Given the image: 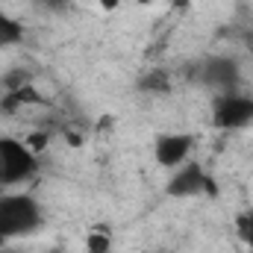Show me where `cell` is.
Returning a JSON list of instances; mask_svg holds the SVG:
<instances>
[{"instance_id": "6da1fadb", "label": "cell", "mask_w": 253, "mask_h": 253, "mask_svg": "<svg viewBox=\"0 0 253 253\" xmlns=\"http://www.w3.org/2000/svg\"><path fill=\"white\" fill-rule=\"evenodd\" d=\"M42 224V206L30 194H0V248L30 236Z\"/></svg>"}, {"instance_id": "7a4b0ae2", "label": "cell", "mask_w": 253, "mask_h": 253, "mask_svg": "<svg viewBox=\"0 0 253 253\" xmlns=\"http://www.w3.org/2000/svg\"><path fill=\"white\" fill-rule=\"evenodd\" d=\"M36 153L15 135H0V186L24 183L36 174Z\"/></svg>"}, {"instance_id": "3957f363", "label": "cell", "mask_w": 253, "mask_h": 253, "mask_svg": "<svg viewBox=\"0 0 253 253\" xmlns=\"http://www.w3.org/2000/svg\"><path fill=\"white\" fill-rule=\"evenodd\" d=\"M212 124L221 129H239L253 124V97L248 94H221L212 103Z\"/></svg>"}, {"instance_id": "277c9868", "label": "cell", "mask_w": 253, "mask_h": 253, "mask_svg": "<svg viewBox=\"0 0 253 253\" xmlns=\"http://www.w3.org/2000/svg\"><path fill=\"white\" fill-rule=\"evenodd\" d=\"M194 147V135L191 132H162L153 141V159L159 168L177 171L180 165H186Z\"/></svg>"}, {"instance_id": "5b68a950", "label": "cell", "mask_w": 253, "mask_h": 253, "mask_svg": "<svg viewBox=\"0 0 253 253\" xmlns=\"http://www.w3.org/2000/svg\"><path fill=\"white\" fill-rule=\"evenodd\" d=\"M168 194L171 197H197V194H215V183L212 177L197 165V162H186L174 171L171 183H168Z\"/></svg>"}, {"instance_id": "8992f818", "label": "cell", "mask_w": 253, "mask_h": 253, "mask_svg": "<svg viewBox=\"0 0 253 253\" xmlns=\"http://www.w3.org/2000/svg\"><path fill=\"white\" fill-rule=\"evenodd\" d=\"M236 77H239V68L230 59H212L206 68V83H212V85H233Z\"/></svg>"}, {"instance_id": "52a82bcc", "label": "cell", "mask_w": 253, "mask_h": 253, "mask_svg": "<svg viewBox=\"0 0 253 253\" xmlns=\"http://www.w3.org/2000/svg\"><path fill=\"white\" fill-rule=\"evenodd\" d=\"M27 103H42V94H39L30 83L15 85V88L3 97V109H6V112H15V109H21V106H27Z\"/></svg>"}, {"instance_id": "ba28073f", "label": "cell", "mask_w": 253, "mask_h": 253, "mask_svg": "<svg viewBox=\"0 0 253 253\" xmlns=\"http://www.w3.org/2000/svg\"><path fill=\"white\" fill-rule=\"evenodd\" d=\"M21 39H24V27H21V21L0 9V47L18 44Z\"/></svg>"}, {"instance_id": "9c48e42d", "label": "cell", "mask_w": 253, "mask_h": 253, "mask_svg": "<svg viewBox=\"0 0 253 253\" xmlns=\"http://www.w3.org/2000/svg\"><path fill=\"white\" fill-rule=\"evenodd\" d=\"M83 248H85V253H112L115 242H112V233L106 227H94V230H88Z\"/></svg>"}, {"instance_id": "30bf717a", "label": "cell", "mask_w": 253, "mask_h": 253, "mask_svg": "<svg viewBox=\"0 0 253 253\" xmlns=\"http://www.w3.org/2000/svg\"><path fill=\"white\" fill-rule=\"evenodd\" d=\"M236 233H239V239L248 245V251L253 253V212H242V215L236 218Z\"/></svg>"}, {"instance_id": "8fae6325", "label": "cell", "mask_w": 253, "mask_h": 253, "mask_svg": "<svg viewBox=\"0 0 253 253\" xmlns=\"http://www.w3.org/2000/svg\"><path fill=\"white\" fill-rule=\"evenodd\" d=\"M47 141H50V135H47V132H33V135H27V138H24V144H27L36 156H39V153H44Z\"/></svg>"}, {"instance_id": "7c38bea8", "label": "cell", "mask_w": 253, "mask_h": 253, "mask_svg": "<svg viewBox=\"0 0 253 253\" xmlns=\"http://www.w3.org/2000/svg\"><path fill=\"white\" fill-rule=\"evenodd\" d=\"M97 6H100L103 12H115V9L121 6V0H97Z\"/></svg>"}, {"instance_id": "4fadbf2b", "label": "cell", "mask_w": 253, "mask_h": 253, "mask_svg": "<svg viewBox=\"0 0 253 253\" xmlns=\"http://www.w3.org/2000/svg\"><path fill=\"white\" fill-rule=\"evenodd\" d=\"M112 115H103V118H97V129H112Z\"/></svg>"}, {"instance_id": "5bb4252c", "label": "cell", "mask_w": 253, "mask_h": 253, "mask_svg": "<svg viewBox=\"0 0 253 253\" xmlns=\"http://www.w3.org/2000/svg\"><path fill=\"white\" fill-rule=\"evenodd\" d=\"M68 144H71V147H80V144H83V135H77V132H68Z\"/></svg>"}, {"instance_id": "9a60e30c", "label": "cell", "mask_w": 253, "mask_h": 253, "mask_svg": "<svg viewBox=\"0 0 253 253\" xmlns=\"http://www.w3.org/2000/svg\"><path fill=\"white\" fill-rule=\"evenodd\" d=\"M191 6V0H174V9H180V12H186Z\"/></svg>"}, {"instance_id": "2e32d148", "label": "cell", "mask_w": 253, "mask_h": 253, "mask_svg": "<svg viewBox=\"0 0 253 253\" xmlns=\"http://www.w3.org/2000/svg\"><path fill=\"white\" fill-rule=\"evenodd\" d=\"M135 3H138V6H153L156 0H135Z\"/></svg>"}, {"instance_id": "e0dca14e", "label": "cell", "mask_w": 253, "mask_h": 253, "mask_svg": "<svg viewBox=\"0 0 253 253\" xmlns=\"http://www.w3.org/2000/svg\"><path fill=\"white\" fill-rule=\"evenodd\" d=\"M44 253H65L62 248H50V251H44Z\"/></svg>"}]
</instances>
